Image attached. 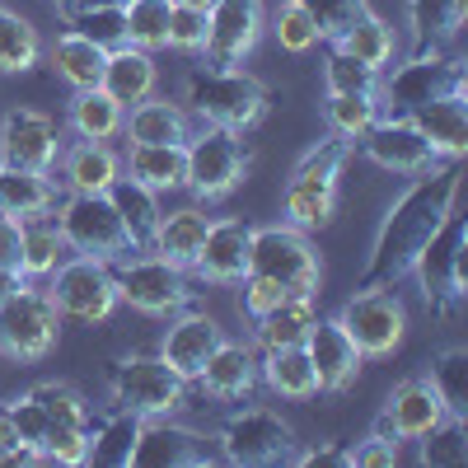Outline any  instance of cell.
<instances>
[{"label": "cell", "instance_id": "6da1fadb", "mask_svg": "<svg viewBox=\"0 0 468 468\" xmlns=\"http://www.w3.org/2000/svg\"><path fill=\"white\" fill-rule=\"evenodd\" d=\"M459 183H463V160H441L436 169L408 178V187L394 197V207L384 211L375 229L356 291H399V282L412 277L421 249L431 244V234L459 207Z\"/></svg>", "mask_w": 468, "mask_h": 468}, {"label": "cell", "instance_id": "7a4b0ae2", "mask_svg": "<svg viewBox=\"0 0 468 468\" xmlns=\"http://www.w3.org/2000/svg\"><path fill=\"white\" fill-rule=\"evenodd\" d=\"M267 85L258 75L239 70V66H197L187 75V94L183 108L207 127H225V132H253L267 117Z\"/></svg>", "mask_w": 468, "mask_h": 468}, {"label": "cell", "instance_id": "3957f363", "mask_svg": "<svg viewBox=\"0 0 468 468\" xmlns=\"http://www.w3.org/2000/svg\"><path fill=\"white\" fill-rule=\"evenodd\" d=\"M108 403L122 408L141 421L150 417H178L187 403V379L174 375L165 366V356H145V351H132V356H117L108 366Z\"/></svg>", "mask_w": 468, "mask_h": 468}, {"label": "cell", "instance_id": "277c9868", "mask_svg": "<svg viewBox=\"0 0 468 468\" xmlns=\"http://www.w3.org/2000/svg\"><path fill=\"white\" fill-rule=\"evenodd\" d=\"M468 220L459 216V207L445 216V225L431 234V244L421 249L417 267H412V277L421 286V300L426 309H431L436 319H450L459 314V304L468 295Z\"/></svg>", "mask_w": 468, "mask_h": 468}, {"label": "cell", "instance_id": "5b68a950", "mask_svg": "<svg viewBox=\"0 0 468 468\" xmlns=\"http://www.w3.org/2000/svg\"><path fill=\"white\" fill-rule=\"evenodd\" d=\"M183 150H187V183L183 187L197 202H225L249 178V165H253V150L244 145L239 132L207 127V122L192 127Z\"/></svg>", "mask_w": 468, "mask_h": 468}, {"label": "cell", "instance_id": "8992f818", "mask_svg": "<svg viewBox=\"0 0 468 468\" xmlns=\"http://www.w3.org/2000/svg\"><path fill=\"white\" fill-rule=\"evenodd\" d=\"M216 454L239 468H267V463H291L295 454V431L282 412L262 403H244L220 417L216 426Z\"/></svg>", "mask_w": 468, "mask_h": 468}, {"label": "cell", "instance_id": "52a82bcc", "mask_svg": "<svg viewBox=\"0 0 468 468\" xmlns=\"http://www.w3.org/2000/svg\"><path fill=\"white\" fill-rule=\"evenodd\" d=\"M52 216L61 225V239H66L70 253L103 258V262H117L122 253H136L122 216H117V207L108 202V192H61Z\"/></svg>", "mask_w": 468, "mask_h": 468}, {"label": "cell", "instance_id": "ba28073f", "mask_svg": "<svg viewBox=\"0 0 468 468\" xmlns=\"http://www.w3.org/2000/svg\"><path fill=\"white\" fill-rule=\"evenodd\" d=\"M112 282H117V300L141 309V314H178V309L192 304V291L187 286V271L165 262L160 253H150V249H136V253H122L112 262Z\"/></svg>", "mask_w": 468, "mask_h": 468}, {"label": "cell", "instance_id": "9c48e42d", "mask_svg": "<svg viewBox=\"0 0 468 468\" xmlns=\"http://www.w3.org/2000/svg\"><path fill=\"white\" fill-rule=\"evenodd\" d=\"M249 271L282 282L291 295H319L324 262L309 244V229L295 225H253V249H249Z\"/></svg>", "mask_w": 468, "mask_h": 468}, {"label": "cell", "instance_id": "30bf717a", "mask_svg": "<svg viewBox=\"0 0 468 468\" xmlns=\"http://www.w3.org/2000/svg\"><path fill=\"white\" fill-rule=\"evenodd\" d=\"M61 337V314L43 286H19L15 295L0 300V356L5 361H43Z\"/></svg>", "mask_w": 468, "mask_h": 468}, {"label": "cell", "instance_id": "8fae6325", "mask_svg": "<svg viewBox=\"0 0 468 468\" xmlns=\"http://www.w3.org/2000/svg\"><path fill=\"white\" fill-rule=\"evenodd\" d=\"M43 291L52 295L57 314L75 324H108L112 309L122 304L117 300V282H112V262L85 258V253H66V262L48 277Z\"/></svg>", "mask_w": 468, "mask_h": 468}, {"label": "cell", "instance_id": "7c38bea8", "mask_svg": "<svg viewBox=\"0 0 468 468\" xmlns=\"http://www.w3.org/2000/svg\"><path fill=\"white\" fill-rule=\"evenodd\" d=\"M445 90H468V75H463V61L445 57L441 48H421L412 52L388 80H379V108L384 112H412L417 103L436 99Z\"/></svg>", "mask_w": 468, "mask_h": 468}, {"label": "cell", "instance_id": "4fadbf2b", "mask_svg": "<svg viewBox=\"0 0 468 468\" xmlns=\"http://www.w3.org/2000/svg\"><path fill=\"white\" fill-rule=\"evenodd\" d=\"M337 324L346 328V337L356 342V351L366 361L379 356H394L403 333H408V304L399 300V291H356L346 304Z\"/></svg>", "mask_w": 468, "mask_h": 468}, {"label": "cell", "instance_id": "5bb4252c", "mask_svg": "<svg viewBox=\"0 0 468 468\" xmlns=\"http://www.w3.org/2000/svg\"><path fill=\"white\" fill-rule=\"evenodd\" d=\"M61 127L37 108H10L0 117V165L10 169H33V174H52L61 160Z\"/></svg>", "mask_w": 468, "mask_h": 468}, {"label": "cell", "instance_id": "9a60e30c", "mask_svg": "<svg viewBox=\"0 0 468 468\" xmlns=\"http://www.w3.org/2000/svg\"><path fill=\"white\" fill-rule=\"evenodd\" d=\"M267 28V5L262 0H216L207 10V66H244L253 57L258 37Z\"/></svg>", "mask_w": 468, "mask_h": 468}, {"label": "cell", "instance_id": "2e32d148", "mask_svg": "<svg viewBox=\"0 0 468 468\" xmlns=\"http://www.w3.org/2000/svg\"><path fill=\"white\" fill-rule=\"evenodd\" d=\"M356 150L366 154L370 165H379L384 174H399V178H417L426 169H436V150L426 145V136L399 112H379V122L356 141Z\"/></svg>", "mask_w": 468, "mask_h": 468}, {"label": "cell", "instance_id": "e0dca14e", "mask_svg": "<svg viewBox=\"0 0 468 468\" xmlns=\"http://www.w3.org/2000/svg\"><path fill=\"white\" fill-rule=\"evenodd\" d=\"M220 454L207 445L202 431L178 426L174 417H150L136 431V450H132V468H207Z\"/></svg>", "mask_w": 468, "mask_h": 468}, {"label": "cell", "instance_id": "ac0fdd59", "mask_svg": "<svg viewBox=\"0 0 468 468\" xmlns=\"http://www.w3.org/2000/svg\"><path fill=\"white\" fill-rule=\"evenodd\" d=\"M249 249H253V225L239 216H220L207 225V239L187 271L207 286H239L249 277Z\"/></svg>", "mask_w": 468, "mask_h": 468}, {"label": "cell", "instance_id": "d6986e66", "mask_svg": "<svg viewBox=\"0 0 468 468\" xmlns=\"http://www.w3.org/2000/svg\"><path fill=\"white\" fill-rule=\"evenodd\" d=\"M304 356L319 375V394H346L366 366V356L356 351V342L346 337V328L337 319H314V328L304 337Z\"/></svg>", "mask_w": 468, "mask_h": 468}, {"label": "cell", "instance_id": "ffe728a7", "mask_svg": "<svg viewBox=\"0 0 468 468\" xmlns=\"http://www.w3.org/2000/svg\"><path fill=\"white\" fill-rule=\"evenodd\" d=\"M403 117L426 136V145L436 150V160H463L468 154V90H445L436 99L417 103Z\"/></svg>", "mask_w": 468, "mask_h": 468}, {"label": "cell", "instance_id": "44dd1931", "mask_svg": "<svg viewBox=\"0 0 468 468\" xmlns=\"http://www.w3.org/2000/svg\"><path fill=\"white\" fill-rule=\"evenodd\" d=\"M192 384H202V394L216 399V403H244L253 388L262 384V379H258V351H253L249 342L220 337V346L207 356L202 375L192 379Z\"/></svg>", "mask_w": 468, "mask_h": 468}, {"label": "cell", "instance_id": "7402d4cb", "mask_svg": "<svg viewBox=\"0 0 468 468\" xmlns=\"http://www.w3.org/2000/svg\"><path fill=\"white\" fill-rule=\"evenodd\" d=\"M220 324L211 314H197V309H178V319L165 328V342H160V356L174 375H183L187 384L202 375L207 356L220 346Z\"/></svg>", "mask_w": 468, "mask_h": 468}, {"label": "cell", "instance_id": "603a6c76", "mask_svg": "<svg viewBox=\"0 0 468 468\" xmlns=\"http://www.w3.org/2000/svg\"><path fill=\"white\" fill-rule=\"evenodd\" d=\"M379 417L388 421V431H394L399 441H421L445 417V403H441L436 384L426 375H408L403 384H394V394L384 399Z\"/></svg>", "mask_w": 468, "mask_h": 468}, {"label": "cell", "instance_id": "cb8c5ba5", "mask_svg": "<svg viewBox=\"0 0 468 468\" xmlns=\"http://www.w3.org/2000/svg\"><path fill=\"white\" fill-rule=\"evenodd\" d=\"M197 127V117H192L183 103H169L160 94H150L141 103L127 108V122H122V136L132 145H183Z\"/></svg>", "mask_w": 468, "mask_h": 468}, {"label": "cell", "instance_id": "d4e9b609", "mask_svg": "<svg viewBox=\"0 0 468 468\" xmlns=\"http://www.w3.org/2000/svg\"><path fill=\"white\" fill-rule=\"evenodd\" d=\"M61 192H108L122 178V154L108 141H75L61 145Z\"/></svg>", "mask_w": 468, "mask_h": 468}, {"label": "cell", "instance_id": "484cf974", "mask_svg": "<svg viewBox=\"0 0 468 468\" xmlns=\"http://www.w3.org/2000/svg\"><path fill=\"white\" fill-rule=\"evenodd\" d=\"M122 108L150 99L160 90V66H154V52H141L132 43H117L108 48V61H103V80H99Z\"/></svg>", "mask_w": 468, "mask_h": 468}, {"label": "cell", "instance_id": "4316f807", "mask_svg": "<svg viewBox=\"0 0 468 468\" xmlns=\"http://www.w3.org/2000/svg\"><path fill=\"white\" fill-rule=\"evenodd\" d=\"M61 202V187L52 174H33V169H10L0 165V211L15 220H33V216H52Z\"/></svg>", "mask_w": 468, "mask_h": 468}, {"label": "cell", "instance_id": "83f0119b", "mask_svg": "<svg viewBox=\"0 0 468 468\" xmlns=\"http://www.w3.org/2000/svg\"><path fill=\"white\" fill-rule=\"evenodd\" d=\"M122 174L136 178L150 192H183L187 183V150L183 145H127L122 154Z\"/></svg>", "mask_w": 468, "mask_h": 468}, {"label": "cell", "instance_id": "f1b7e54d", "mask_svg": "<svg viewBox=\"0 0 468 468\" xmlns=\"http://www.w3.org/2000/svg\"><path fill=\"white\" fill-rule=\"evenodd\" d=\"M207 225H211V216L202 207L165 211L160 225H154V234H150V253H160L165 262H174V267L187 271L192 258H197V249H202V239H207Z\"/></svg>", "mask_w": 468, "mask_h": 468}, {"label": "cell", "instance_id": "f546056e", "mask_svg": "<svg viewBox=\"0 0 468 468\" xmlns=\"http://www.w3.org/2000/svg\"><path fill=\"white\" fill-rule=\"evenodd\" d=\"M122 122H127V108L117 103L103 85H94V90H70L66 127L80 136V141H112V136H122Z\"/></svg>", "mask_w": 468, "mask_h": 468}, {"label": "cell", "instance_id": "4dcf8cb0", "mask_svg": "<svg viewBox=\"0 0 468 468\" xmlns=\"http://www.w3.org/2000/svg\"><path fill=\"white\" fill-rule=\"evenodd\" d=\"M258 379L271 388L277 399H314L319 394V375L304 356V342L300 346H271L258 356Z\"/></svg>", "mask_w": 468, "mask_h": 468}, {"label": "cell", "instance_id": "1f68e13d", "mask_svg": "<svg viewBox=\"0 0 468 468\" xmlns=\"http://www.w3.org/2000/svg\"><path fill=\"white\" fill-rule=\"evenodd\" d=\"M319 309H314V295H286L277 309L253 319V346L258 351H271V346H300L314 328Z\"/></svg>", "mask_w": 468, "mask_h": 468}, {"label": "cell", "instance_id": "d6a6232c", "mask_svg": "<svg viewBox=\"0 0 468 468\" xmlns=\"http://www.w3.org/2000/svg\"><path fill=\"white\" fill-rule=\"evenodd\" d=\"M48 61H52V70L61 75V80H66L70 90H94V85L103 80L108 48H103V43H94V37H85V33L66 28V33L57 37V43L48 48Z\"/></svg>", "mask_w": 468, "mask_h": 468}, {"label": "cell", "instance_id": "836d02e7", "mask_svg": "<svg viewBox=\"0 0 468 468\" xmlns=\"http://www.w3.org/2000/svg\"><path fill=\"white\" fill-rule=\"evenodd\" d=\"M136 431H141V417H132V412H122V408H108L103 417L90 421L85 463H99V468H132Z\"/></svg>", "mask_w": 468, "mask_h": 468}, {"label": "cell", "instance_id": "e575fe53", "mask_svg": "<svg viewBox=\"0 0 468 468\" xmlns=\"http://www.w3.org/2000/svg\"><path fill=\"white\" fill-rule=\"evenodd\" d=\"M333 48L346 52V57H356L370 70H384L388 61L399 57V37H394V28H388V19H379L375 10H366V15H356V19L346 24V33L337 37Z\"/></svg>", "mask_w": 468, "mask_h": 468}, {"label": "cell", "instance_id": "d590c367", "mask_svg": "<svg viewBox=\"0 0 468 468\" xmlns=\"http://www.w3.org/2000/svg\"><path fill=\"white\" fill-rule=\"evenodd\" d=\"M66 239H61V225L57 216H33L24 220V253H19V271L24 282H48L52 271L66 262Z\"/></svg>", "mask_w": 468, "mask_h": 468}, {"label": "cell", "instance_id": "8d00e7d4", "mask_svg": "<svg viewBox=\"0 0 468 468\" xmlns=\"http://www.w3.org/2000/svg\"><path fill=\"white\" fill-rule=\"evenodd\" d=\"M108 202L117 207V216H122L132 244H136V249H150V234H154V225H160V216H165L160 192H150V187H141L136 178L122 174V178L108 187Z\"/></svg>", "mask_w": 468, "mask_h": 468}, {"label": "cell", "instance_id": "74e56055", "mask_svg": "<svg viewBox=\"0 0 468 468\" xmlns=\"http://www.w3.org/2000/svg\"><path fill=\"white\" fill-rule=\"evenodd\" d=\"M468 19V0H408V24L412 43L421 48H445Z\"/></svg>", "mask_w": 468, "mask_h": 468}, {"label": "cell", "instance_id": "f35d334b", "mask_svg": "<svg viewBox=\"0 0 468 468\" xmlns=\"http://www.w3.org/2000/svg\"><path fill=\"white\" fill-rule=\"evenodd\" d=\"M282 216H286V225H295V229H324V225H333V216H337V187H319V183L286 178Z\"/></svg>", "mask_w": 468, "mask_h": 468}, {"label": "cell", "instance_id": "ab89813d", "mask_svg": "<svg viewBox=\"0 0 468 468\" xmlns=\"http://www.w3.org/2000/svg\"><path fill=\"white\" fill-rule=\"evenodd\" d=\"M169 19H174V0H122V33L141 52L169 48Z\"/></svg>", "mask_w": 468, "mask_h": 468}, {"label": "cell", "instance_id": "60d3db41", "mask_svg": "<svg viewBox=\"0 0 468 468\" xmlns=\"http://www.w3.org/2000/svg\"><path fill=\"white\" fill-rule=\"evenodd\" d=\"M43 61V37L37 28L15 15L10 5H0V75H24Z\"/></svg>", "mask_w": 468, "mask_h": 468}, {"label": "cell", "instance_id": "b9f144b4", "mask_svg": "<svg viewBox=\"0 0 468 468\" xmlns=\"http://www.w3.org/2000/svg\"><path fill=\"white\" fill-rule=\"evenodd\" d=\"M267 28H271V37H277V48L291 52V57H304V52H314L324 43L319 24H314L304 0H282V5L267 15Z\"/></svg>", "mask_w": 468, "mask_h": 468}, {"label": "cell", "instance_id": "7bdbcfd3", "mask_svg": "<svg viewBox=\"0 0 468 468\" xmlns=\"http://www.w3.org/2000/svg\"><path fill=\"white\" fill-rule=\"evenodd\" d=\"M28 394L37 399V408L48 412L52 426H90L94 421L90 399L75 384H66V379H37V384H28Z\"/></svg>", "mask_w": 468, "mask_h": 468}, {"label": "cell", "instance_id": "ee69618b", "mask_svg": "<svg viewBox=\"0 0 468 468\" xmlns=\"http://www.w3.org/2000/svg\"><path fill=\"white\" fill-rule=\"evenodd\" d=\"M426 379L436 384V394H441L445 412L468 417V346H445V351H436Z\"/></svg>", "mask_w": 468, "mask_h": 468}, {"label": "cell", "instance_id": "f6af8a7d", "mask_svg": "<svg viewBox=\"0 0 468 468\" xmlns=\"http://www.w3.org/2000/svg\"><path fill=\"white\" fill-rule=\"evenodd\" d=\"M421 463L426 468H459V463H468V417L445 412L431 431L421 436Z\"/></svg>", "mask_w": 468, "mask_h": 468}, {"label": "cell", "instance_id": "bcb514c9", "mask_svg": "<svg viewBox=\"0 0 468 468\" xmlns=\"http://www.w3.org/2000/svg\"><path fill=\"white\" fill-rule=\"evenodd\" d=\"M379 112H384L379 99H366V94H328V103H324L328 132L342 136V141H351V145H356L379 122Z\"/></svg>", "mask_w": 468, "mask_h": 468}, {"label": "cell", "instance_id": "7dc6e473", "mask_svg": "<svg viewBox=\"0 0 468 468\" xmlns=\"http://www.w3.org/2000/svg\"><path fill=\"white\" fill-rule=\"evenodd\" d=\"M351 154H356V145L328 132V141L309 145V150L300 154V165L291 169V178H300V183H319V187H337V178H342V169H346Z\"/></svg>", "mask_w": 468, "mask_h": 468}, {"label": "cell", "instance_id": "c3c4849f", "mask_svg": "<svg viewBox=\"0 0 468 468\" xmlns=\"http://www.w3.org/2000/svg\"><path fill=\"white\" fill-rule=\"evenodd\" d=\"M379 80H384V70H370L356 57H346V52H337L328 43V61H324L328 94H366V99H379Z\"/></svg>", "mask_w": 468, "mask_h": 468}, {"label": "cell", "instance_id": "681fc988", "mask_svg": "<svg viewBox=\"0 0 468 468\" xmlns=\"http://www.w3.org/2000/svg\"><path fill=\"white\" fill-rule=\"evenodd\" d=\"M5 412H10V421H15V431H19V445H24V454H28V463H37V450H43V441H48V431H52V421H48V412L37 408V399L24 394L19 399H10L5 403Z\"/></svg>", "mask_w": 468, "mask_h": 468}, {"label": "cell", "instance_id": "f907efd6", "mask_svg": "<svg viewBox=\"0 0 468 468\" xmlns=\"http://www.w3.org/2000/svg\"><path fill=\"white\" fill-rule=\"evenodd\" d=\"M399 463V436L388 431V421L375 417V426L346 450V468H394Z\"/></svg>", "mask_w": 468, "mask_h": 468}, {"label": "cell", "instance_id": "816d5d0a", "mask_svg": "<svg viewBox=\"0 0 468 468\" xmlns=\"http://www.w3.org/2000/svg\"><path fill=\"white\" fill-rule=\"evenodd\" d=\"M66 24L75 33L94 37V43H103V48L127 43V33H122V5H80V10L66 15Z\"/></svg>", "mask_w": 468, "mask_h": 468}, {"label": "cell", "instance_id": "f5cc1de1", "mask_svg": "<svg viewBox=\"0 0 468 468\" xmlns=\"http://www.w3.org/2000/svg\"><path fill=\"white\" fill-rule=\"evenodd\" d=\"M304 5H309V15H314L324 43H337V37L346 33V24L370 10L366 0H304Z\"/></svg>", "mask_w": 468, "mask_h": 468}, {"label": "cell", "instance_id": "db71d44e", "mask_svg": "<svg viewBox=\"0 0 468 468\" xmlns=\"http://www.w3.org/2000/svg\"><path fill=\"white\" fill-rule=\"evenodd\" d=\"M202 48H207V15L174 5V19H169V52L202 57Z\"/></svg>", "mask_w": 468, "mask_h": 468}, {"label": "cell", "instance_id": "11a10c76", "mask_svg": "<svg viewBox=\"0 0 468 468\" xmlns=\"http://www.w3.org/2000/svg\"><path fill=\"white\" fill-rule=\"evenodd\" d=\"M244 291H239V309L249 319H258V314H267V309H277L291 291L282 286V282H271V277H258V271H249V277L239 282Z\"/></svg>", "mask_w": 468, "mask_h": 468}, {"label": "cell", "instance_id": "9f6ffc18", "mask_svg": "<svg viewBox=\"0 0 468 468\" xmlns=\"http://www.w3.org/2000/svg\"><path fill=\"white\" fill-rule=\"evenodd\" d=\"M19 253H24V220L0 211V267L19 271Z\"/></svg>", "mask_w": 468, "mask_h": 468}, {"label": "cell", "instance_id": "6f0895ef", "mask_svg": "<svg viewBox=\"0 0 468 468\" xmlns=\"http://www.w3.org/2000/svg\"><path fill=\"white\" fill-rule=\"evenodd\" d=\"M291 463H300V468H346V445H314V450H295L291 454Z\"/></svg>", "mask_w": 468, "mask_h": 468}, {"label": "cell", "instance_id": "680465c9", "mask_svg": "<svg viewBox=\"0 0 468 468\" xmlns=\"http://www.w3.org/2000/svg\"><path fill=\"white\" fill-rule=\"evenodd\" d=\"M5 463H28V454H24V445H19V431H15L10 412L0 408V468H5Z\"/></svg>", "mask_w": 468, "mask_h": 468}, {"label": "cell", "instance_id": "91938a15", "mask_svg": "<svg viewBox=\"0 0 468 468\" xmlns=\"http://www.w3.org/2000/svg\"><path fill=\"white\" fill-rule=\"evenodd\" d=\"M19 286H28V282H24V271H15V267H0V300L15 295Z\"/></svg>", "mask_w": 468, "mask_h": 468}, {"label": "cell", "instance_id": "94428289", "mask_svg": "<svg viewBox=\"0 0 468 468\" xmlns=\"http://www.w3.org/2000/svg\"><path fill=\"white\" fill-rule=\"evenodd\" d=\"M174 5H183V10H202V15H207L216 0H174Z\"/></svg>", "mask_w": 468, "mask_h": 468}]
</instances>
